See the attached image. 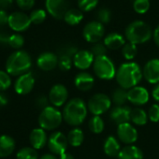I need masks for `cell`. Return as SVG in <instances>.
Here are the masks:
<instances>
[{
    "instance_id": "6da1fadb",
    "label": "cell",
    "mask_w": 159,
    "mask_h": 159,
    "mask_svg": "<svg viewBox=\"0 0 159 159\" xmlns=\"http://www.w3.org/2000/svg\"><path fill=\"white\" fill-rule=\"evenodd\" d=\"M143 78L142 69L135 62H126L122 64L116 72V82L120 87L129 90L140 83Z\"/></svg>"
},
{
    "instance_id": "7a4b0ae2",
    "label": "cell",
    "mask_w": 159,
    "mask_h": 159,
    "mask_svg": "<svg viewBox=\"0 0 159 159\" xmlns=\"http://www.w3.org/2000/svg\"><path fill=\"white\" fill-rule=\"evenodd\" d=\"M88 112L86 103L80 98H74L66 102L63 110L64 121L71 125L78 126L82 125L85 120Z\"/></svg>"
},
{
    "instance_id": "3957f363",
    "label": "cell",
    "mask_w": 159,
    "mask_h": 159,
    "mask_svg": "<svg viewBox=\"0 0 159 159\" xmlns=\"http://www.w3.org/2000/svg\"><path fill=\"white\" fill-rule=\"evenodd\" d=\"M32 66V59L25 51H16L11 53L6 62V70L10 75L21 76L29 72Z\"/></svg>"
},
{
    "instance_id": "277c9868",
    "label": "cell",
    "mask_w": 159,
    "mask_h": 159,
    "mask_svg": "<svg viewBox=\"0 0 159 159\" xmlns=\"http://www.w3.org/2000/svg\"><path fill=\"white\" fill-rule=\"evenodd\" d=\"M151 27L142 21H134L127 25L125 31V39L128 42L135 45L142 44L151 39L152 37Z\"/></svg>"
},
{
    "instance_id": "5b68a950",
    "label": "cell",
    "mask_w": 159,
    "mask_h": 159,
    "mask_svg": "<svg viewBox=\"0 0 159 159\" xmlns=\"http://www.w3.org/2000/svg\"><path fill=\"white\" fill-rule=\"evenodd\" d=\"M63 120L62 112L57 108L49 106L41 111L39 116V125L45 131L54 130L61 125Z\"/></svg>"
},
{
    "instance_id": "8992f818",
    "label": "cell",
    "mask_w": 159,
    "mask_h": 159,
    "mask_svg": "<svg viewBox=\"0 0 159 159\" xmlns=\"http://www.w3.org/2000/svg\"><path fill=\"white\" fill-rule=\"evenodd\" d=\"M93 69L96 76L104 81L112 80L115 78L117 72L113 61L107 55L96 57L93 64Z\"/></svg>"
},
{
    "instance_id": "52a82bcc",
    "label": "cell",
    "mask_w": 159,
    "mask_h": 159,
    "mask_svg": "<svg viewBox=\"0 0 159 159\" xmlns=\"http://www.w3.org/2000/svg\"><path fill=\"white\" fill-rule=\"evenodd\" d=\"M111 98L102 93L94 95L87 103L88 111L94 116H100L107 112L111 107Z\"/></svg>"
},
{
    "instance_id": "ba28073f",
    "label": "cell",
    "mask_w": 159,
    "mask_h": 159,
    "mask_svg": "<svg viewBox=\"0 0 159 159\" xmlns=\"http://www.w3.org/2000/svg\"><path fill=\"white\" fill-rule=\"evenodd\" d=\"M105 28L104 25L98 21H93L85 25L83 30V36L87 42L98 43L104 37Z\"/></svg>"
},
{
    "instance_id": "9c48e42d",
    "label": "cell",
    "mask_w": 159,
    "mask_h": 159,
    "mask_svg": "<svg viewBox=\"0 0 159 159\" xmlns=\"http://www.w3.org/2000/svg\"><path fill=\"white\" fill-rule=\"evenodd\" d=\"M67 146H68L67 137L60 131L53 132L48 139L49 150L53 154H58V155L63 154L64 152H66Z\"/></svg>"
},
{
    "instance_id": "30bf717a",
    "label": "cell",
    "mask_w": 159,
    "mask_h": 159,
    "mask_svg": "<svg viewBox=\"0 0 159 159\" xmlns=\"http://www.w3.org/2000/svg\"><path fill=\"white\" fill-rule=\"evenodd\" d=\"M31 24L32 23H31L30 17L24 12L16 11L9 15L8 25L12 30L16 32L25 31L26 29L29 28Z\"/></svg>"
},
{
    "instance_id": "8fae6325",
    "label": "cell",
    "mask_w": 159,
    "mask_h": 159,
    "mask_svg": "<svg viewBox=\"0 0 159 159\" xmlns=\"http://www.w3.org/2000/svg\"><path fill=\"white\" fill-rule=\"evenodd\" d=\"M68 98V91L66 87L63 84H55L53 85L49 93V100L53 107L58 108L66 104Z\"/></svg>"
},
{
    "instance_id": "7c38bea8",
    "label": "cell",
    "mask_w": 159,
    "mask_h": 159,
    "mask_svg": "<svg viewBox=\"0 0 159 159\" xmlns=\"http://www.w3.org/2000/svg\"><path fill=\"white\" fill-rule=\"evenodd\" d=\"M117 136L121 142L126 145H132L138 139L137 129L129 123L119 125L117 127Z\"/></svg>"
},
{
    "instance_id": "4fadbf2b",
    "label": "cell",
    "mask_w": 159,
    "mask_h": 159,
    "mask_svg": "<svg viewBox=\"0 0 159 159\" xmlns=\"http://www.w3.org/2000/svg\"><path fill=\"white\" fill-rule=\"evenodd\" d=\"M45 6L47 11L57 20L64 19L65 14L68 11L66 0H46Z\"/></svg>"
},
{
    "instance_id": "5bb4252c",
    "label": "cell",
    "mask_w": 159,
    "mask_h": 159,
    "mask_svg": "<svg viewBox=\"0 0 159 159\" xmlns=\"http://www.w3.org/2000/svg\"><path fill=\"white\" fill-rule=\"evenodd\" d=\"M35 86V78L31 72H27L19 76L14 84V90L19 95L29 94Z\"/></svg>"
},
{
    "instance_id": "9a60e30c",
    "label": "cell",
    "mask_w": 159,
    "mask_h": 159,
    "mask_svg": "<svg viewBox=\"0 0 159 159\" xmlns=\"http://www.w3.org/2000/svg\"><path fill=\"white\" fill-rule=\"evenodd\" d=\"M143 78L149 84H159V59L153 58L149 60L142 70Z\"/></svg>"
},
{
    "instance_id": "2e32d148",
    "label": "cell",
    "mask_w": 159,
    "mask_h": 159,
    "mask_svg": "<svg viewBox=\"0 0 159 159\" xmlns=\"http://www.w3.org/2000/svg\"><path fill=\"white\" fill-rule=\"evenodd\" d=\"M150 98L149 92L146 88L142 86H135L128 90L127 100L136 106L145 105Z\"/></svg>"
},
{
    "instance_id": "e0dca14e",
    "label": "cell",
    "mask_w": 159,
    "mask_h": 159,
    "mask_svg": "<svg viewBox=\"0 0 159 159\" xmlns=\"http://www.w3.org/2000/svg\"><path fill=\"white\" fill-rule=\"evenodd\" d=\"M95 61V56L90 51L81 50L79 51L73 57V65L81 70L88 69Z\"/></svg>"
},
{
    "instance_id": "ac0fdd59",
    "label": "cell",
    "mask_w": 159,
    "mask_h": 159,
    "mask_svg": "<svg viewBox=\"0 0 159 159\" xmlns=\"http://www.w3.org/2000/svg\"><path fill=\"white\" fill-rule=\"evenodd\" d=\"M37 65L43 71H51L58 66V56L51 52H42L37 59Z\"/></svg>"
},
{
    "instance_id": "d6986e66",
    "label": "cell",
    "mask_w": 159,
    "mask_h": 159,
    "mask_svg": "<svg viewBox=\"0 0 159 159\" xmlns=\"http://www.w3.org/2000/svg\"><path fill=\"white\" fill-rule=\"evenodd\" d=\"M132 109L127 106H116L110 112V118L116 125L129 123Z\"/></svg>"
},
{
    "instance_id": "ffe728a7",
    "label": "cell",
    "mask_w": 159,
    "mask_h": 159,
    "mask_svg": "<svg viewBox=\"0 0 159 159\" xmlns=\"http://www.w3.org/2000/svg\"><path fill=\"white\" fill-rule=\"evenodd\" d=\"M74 84L78 90L83 92H88L94 87L95 79L88 72H81L76 75L74 79Z\"/></svg>"
},
{
    "instance_id": "44dd1931",
    "label": "cell",
    "mask_w": 159,
    "mask_h": 159,
    "mask_svg": "<svg viewBox=\"0 0 159 159\" xmlns=\"http://www.w3.org/2000/svg\"><path fill=\"white\" fill-rule=\"evenodd\" d=\"M31 146L36 150H40L48 144V137L46 131L42 128H34L29 135Z\"/></svg>"
},
{
    "instance_id": "7402d4cb",
    "label": "cell",
    "mask_w": 159,
    "mask_h": 159,
    "mask_svg": "<svg viewBox=\"0 0 159 159\" xmlns=\"http://www.w3.org/2000/svg\"><path fill=\"white\" fill-rule=\"evenodd\" d=\"M103 43L105 44L107 49L118 50V49H121L125 46V39L123 35L116 33V32H113V33H111L105 37Z\"/></svg>"
},
{
    "instance_id": "603a6c76",
    "label": "cell",
    "mask_w": 159,
    "mask_h": 159,
    "mask_svg": "<svg viewBox=\"0 0 159 159\" xmlns=\"http://www.w3.org/2000/svg\"><path fill=\"white\" fill-rule=\"evenodd\" d=\"M103 151L109 157H118L121 151L119 140L113 136H109L104 141Z\"/></svg>"
},
{
    "instance_id": "cb8c5ba5",
    "label": "cell",
    "mask_w": 159,
    "mask_h": 159,
    "mask_svg": "<svg viewBox=\"0 0 159 159\" xmlns=\"http://www.w3.org/2000/svg\"><path fill=\"white\" fill-rule=\"evenodd\" d=\"M15 150V140L9 135L0 136V157H8Z\"/></svg>"
},
{
    "instance_id": "d4e9b609",
    "label": "cell",
    "mask_w": 159,
    "mask_h": 159,
    "mask_svg": "<svg viewBox=\"0 0 159 159\" xmlns=\"http://www.w3.org/2000/svg\"><path fill=\"white\" fill-rule=\"evenodd\" d=\"M143 152L135 145H126L122 148L118 159H143Z\"/></svg>"
},
{
    "instance_id": "484cf974",
    "label": "cell",
    "mask_w": 159,
    "mask_h": 159,
    "mask_svg": "<svg viewBox=\"0 0 159 159\" xmlns=\"http://www.w3.org/2000/svg\"><path fill=\"white\" fill-rule=\"evenodd\" d=\"M66 137H67L68 144L71 145L72 147L81 146L82 143L84 142V131L79 127H75V128L71 129L68 132Z\"/></svg>"
},
{
    "instance_id": "4316f807",
    "label": "cell",
    "mask_w": 159,
    "mask_h": 159,
    "mask_svg": "<svg viewBox=\"0 0 159 159\" xmlns=\"http://www.w3.org/2000/svg\"><path fill=\"white\" fill-rule=\"evenodd\" d=\"M64 20L69 25H77L84 20V13L81 10L69 9L65 14Z\"/></svg>"
},
{
    "instance_id": "83f0119b",
    "label": "cell",
    "mask_w": 159,
    "mask_h": 159,
    "mask_svg": "<svg viewBox=\"0 0 159 159\" xmlns=\"http://www.w3.org/2000/svg\"><path fill=\"white\" fill-rule=\"evenodd\" d=\"M149 118H148V113L141 108H135L131 111V116H130V121L136 125L142 126L147 124Z\"/></svg>"
},
{
    "instance_id": "f1b7e54d",
    "label": "cell",
    "mask_w": 159,
    "mask_h": 159,
    "mask_svg": "<svg viewBox=\"0 0 159 159\" xmlns=\"http://www.w3.org/2000/svg\"><path fill=\"white\" fill-rule=\"evenodd\" d=\"M127 95L128 91L126 89H124L122 87L116 88L111 96V101L116 106H124L127 100Z\"/></svg>"
},
{
    "instance_id": "f546056e",
    "label": "cell",
    "mask_w": 159,
    "mask_h": 159,
    "mask_svg": "<svg viewBox=\"0 0 159 159\" xmlns=\"http://www.w3.org/2000/svg\"><path fill=\"white\" fill-rule=\"evenodd\" d=\"M88 127L94 134H100L103 132L105 127V123L100 116H93L88 123Z\"/></svg>"
},
{
    "instance_id": "4dcf8cb0",
    "label": "cell",
    "mask_w": 159,
    "mask_h": 159,
    "mask_svg": "<svg viewBox=\"0 0 159 159\" xmlns=\"http://www.w3.org/2000/svg\"><path fill=\"white\" fill-rule=\"evenodd\" d=\"M17 159H39V153L33 147H24L18 151Z\"/></svg>"
},
{
    "instance_id": "1f68e13d",
    "label": "cell",
    "mask_w": 159,
    "mask_h": 159,
    "mask_svg": "<svg viewBox=\"0 0 159 159\" xmlns=\"http://www.w3.org/2000/svg\"><path fill=\"white\" fill-rule=\"evenodd\" d=\"M138 52V48L137 45L133 44V43H125V46L122 48V55L125 60H133Z\"/></svg>"
},
{
    "instance_id": "d6a6232c",
    "label": "cell",
    "mask_w": 159,
    "mask_h": 159,
    "mask_svg": "<svg viewBox=\"0 0 159 159\" xmlns=\"http://www.w3.org/2000/svg\"><path fill=\"white\" fill-rule=\"evenodd\" d=\"M150 6V0H133V9L139 14L146 13Z\"/></svg>"
},
{
    "instance_id": "836d02e7",
    "label": "cell",
    "mask_w": 159,
    "mask_h": 159,
    "mask_svg": "<svg viewBox=\"0 0 159 159\" xmlns=\"http://www.w3.org/2000/svg\"><path fill=\"white\" fill-rule=\"evenodd\" d=\"M98 1L99 0H78V6L83 12H87L95 10L98 4Z\"/></svg>"
},
{
    "instance_id": "e575fe53",
    "label": "cell",
    "mask_w": 159,
    "mask_h": 159,
    "mask_svg": "<svg viewBox=\"0 0 159 159\" xmlns=\"http://www.w3.org/2000/svg\"><path fill=\"white\" fill-rule=\"evenodd\" d=\"M78 52H79V50H78L77 46L74 44H70V43L61 46L58 50L59 56L60 55H66V56H69L71 58H73Z\"/></svg>"
},
{
    "instance_id": "d590c367",
    "label": "cell",
    "mask_w": 159,
    "mask_h": 159,
    "mask_svg": "<svg viewBox=\"0 0 159 159\" xmlns=\"http://www.w3.org/2000/svg\"><path fill=\"white\" fill-rule=\"evenodd\" d=\"M30 20H31V23L32 24H35V25H39L41 23H43L47 17V14H46V11L44 10H41V9H38V10H35L33 11L30 15Z\"/></svg>"
},
{
    "instance_id": "8d00e7d4",
    "label": "cell",
    "mask_w": 159,
    "mask_h": 159,
    "mask_svg": "<svg viewBox=\"0 0 159 159\" xmlns=\"http://www.w3.org/2000/svg\"><path fill=\"white\" fill-rule=\"evenodd\" d=\"M97 19L102 25L108 24L111 19V11L108 8H101L97 12Z\"/></svg>"
},
{
    "instance_id": "74e56055",
    "label": "cell",
    "mask_w": 159,
    "mask_h": 159,
    "mask_svg": "<svg viewBox=\"0 0 159 159\" xmlns=\"http://www.w3.org/2000/svg\"><path fill=\"white\" fill-rule=\"evenodd\" d=\"M25 44V39L22 35L20 34H12L11 35L10 41H9V46H11L13 49H21Z\"/></svg>"
},
{
    "instance_id": "f35d334b",
    "label": "cell",
    "mask_w": 159,
    "mask_h": 159,
    "mask_svg": "<svg viewBox=\"0 0 159 159\" xmlns=\"http://www.w3.org/2000/svg\"><path fill=\"white\" fill-rule=\"evenodd\" d=\"M73 65V58L66 55H60L58 57V66L62 71H68Z\"/></svg>"
},
{
    "instance_id": "ab89813d",
    "label": "cell",
    "mask_w": 159,
    "mask_h": 159,
    "mask_svg": "<svg viewBox=\"0 0 159 159\" xmlns=\"http://www.w3.org/2000/svg\"><path fill=\"white\" fill-rule=\"evenodd\" d=\"M11 85V75L8 72L0 70V91H5Z\"/></svg>"
},
{
    "instance_id": "60d3db41",
    "label": "cell",
    "mask_w": 159,
    "mask_h": 159,
    "mask_svg": "<svg viewBox=\"0 0 159 159\" xmlns=\"http://www.w3.org/2000/svg\"><path fill=\"white\" fill-rule=\"evenodd\" d=\"M90 52L95 56V58L99 57V56H103V55H106V53H107V47L105 46L104 43L98 42V43H95L91 47Z\"/></svg>"
},
{
    "instance_id": "b9f144b4",
    "label": "cell",
    "mask_w": 159,
    "mask_h": 159,
    "mask_svg": "<svg viewBox=\"0 0 159 159\" xmlns=\"http://www.w3.org/2000/svg\"><path fill=\"white\" fill-rule=\"evenodd\" d=\"M148 118L152 123L159 122V104H153L151 106L148 111Z\"/></svg>"
},
{
    "instance_id": "7bdbcfd3",
    "label": "cell",
    "mask_w": 159,
    "mask_h": 159,
    "mask_svg": "<svg viewBox=\"0 0 159 159\" xmlns=\"http://www.w3.org/2000/svg\"><path fill=\"white\" fill-rule=\"evenodd\" d=\"M49 98H46L45 96H39L37 98L36 101H35V104L37 106V108L40 109L41 111L44 110L45 108L49 107Z\"/></svg>"
},
{
    "instance_id": "ee69618b",
    "label": "cell",
    "mask_w": 159,
    "mask_h": 159,
    "mask_svg": "<svg viewBox=\"0 0 159 159\" xmlns=\"http://www.w3.org/2000/svg\"><path fill=\"white\" fill-rule=\"evenodd\" d=\"M16 3L20 9L27 11L33 8L35 5V0H16Z\"/></svg>"
},
{
    "instance_id": "f6af8a7d",
    "label": "cell",
    "mask_w": 159,
    "mask_h": 159,
    "mask_svg": "<svg viewBox=\"0 0 159 159\" xmlns=\"http://www.w3.org/2000/svg\"><path fill=\"white\" fill-rule=\"evenodd\" d=\"M11 35L7 31H0V44L9 45Z\"/></svg>"
},
{
    "instance_id": "bcb514c9",
    "label": "cell",
    "mask_w": 159,
    "mask_h": 159,
    "mask_svg": "<svg viewBox=\"0 0 159 159\" xmlns=\"http://www.w3.org/2000/svg\"><path fill=\"white\" fill-rule=\"evenodd\" d=\"M8 21H9V15L4 10L0 9V27L8 25Z\"/></svg>"
},
{
    "instance_id": "7dc6e473",
    "label": "cell",
    "mask_w": 159,
    "mask_h": 159,
    "mask_svg": "<svg viewBox=\"0 0 159 159\" xmlns=\"http://www.w3.org/2000/svg\"><path fill=\"white\" fill-rule=\"evenodd\" d=\"M152 98H153L155 101L159 102V84H157L154 86V88L152 89Z\"/></svg>"
},
{
    "instance_id": "c3c4849f",
    "label": "cell",
    "mask_w": 159,
    "mask_h": 159,
    "mask_svg": "<svg viewBox=\"0 0 159 159\" xmlns=\"http://www.w3.org/2000/svg\"><path fill=\"white\" fill-rule=\"evenodd\" d=\"M13 3V0H0V9H7Z\"/></svg>"
},
{
    "instance_id": "681fc988",
    "label": "cell",
    "mask_w": 159,
    "mask_h": 159,
    "mask_svg": "<svg viewBox=\"0 0 159 159\" xmlns=\"http://www.w3.org/2000/svg\"><path fill=\"white\" fill-rule=\"evenodd\" d=\"M152 38H153V40H154L155 44L159 47V25L154 29L153 34H152Z\"/></svg>"
},
{
    "instance_id": "f907efd6",
    "label": "cell",
    "mask_w": 159,
    "mask_h": 159,
    "mask_svg": "<svg viewBox=\"0 0 159 159\" xmlns=\"http://www.w3.org/2000/svg\"><path fill=\"white\" fill-rule=\"evenodd\" d=\"M8 104V98L7 97L2 94V93H0V107H4Z\"/></svg>"
},
{
    "instance_id": "816d5d0a",
    "label": "cell",
    "mask_w": 159,
    "mask_h": 159,
    "mask_svg": "<svg viewBox=\"0 0 159 159\" xmlns=\"http://www.w3.org/2000/svg\"><path fill=\"white\" fill-rule=\"evenodd\" d=\"M59 159H75V158H74V156L71 153L66 152H64L63 154L60 155V158Z\"/></svg>"
},
{
    "instance_id": "f5cc1de1",
    "label": "cell",
    "mask_w": 159,
    "mask_h": 159,
    "mask_svg": "<svg viewBox=\"0 0 159 159\" xmlns=\"http://www.w3.org/2000/svg\"><path fill=\"white\" fill-rule=\"evenodd\" d=\"M39 159H58V158L55 155L52 154V153H45Z\"/></svg>"
}]
</instances>
